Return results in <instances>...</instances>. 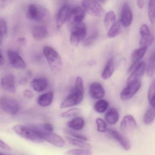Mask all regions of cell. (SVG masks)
I'll list each match as a JSON object with an SVG mask.
<instances>
[{
    "instance_id": "6da1fadb",
    "label": "cell",
    "mask_w": 155,
    "mask_h": 155,
    "mask_svg": "<svg viewBox=\"0 0 155 155\" xmlns=\"http://www.w3.org/2000/svg\"><path fill=\"white\" fill-rule=\"evenodd\" d=\"M84 92L83 79L81 77H78L74 88L72 89L70 94L62 102L61 108H68L78 104L84 98Z\"/></svg>"
},
{
    "instance_id": "7a4b0ae2",
    "label": "cell",
    "mask_w": 155,
    "mask_h": 155,
    "mask_svg": "<svg viewBox=\"0 0 155 155\" xmlns=\"http://www.w3.org/2000/svg\"><path fill=\"white\" fill-rule=\"evenodd\" d=\"M13 130L21 137L35 143H42L45 141L35 127L16 125L13 127Z\"/></svg>"
},
{
    "instance_id": "3957f363",
    "label": "cell",
    "mask_w": 155,
    "mask_h": 155,
    "mask_svg": "<svg viewBox=\"0 0 155 155\" xmlns=\"http://www.w3.org/2000/svg\"><path fill=\"white\" fill-rule=\"evenodd\" d=\"M27 15L31 20L41 22L49 20L50 13L48 9L42 5L31 4L28 6Z\"/></svg>"
},
{
    "instance_id": "277c9868",
    "label": "cell",
    "mask_w": 155,
    "mask_h": 155,
    "mask_svg": "<svg viewBox=\"0 0 155 155\" xmlns=\"http://www.w3.org/2000/svg\"><path fill=\"white\" fill-rule=\"evenodd\" d=\"M43 54L53 71L58 72L61 71L62 61L60 54L54 49L50 46H45Z\"/></svg>"
},
{
    "instance_id": "5b68a950",
    "label": "cell",
    "mask_w": 155,
    "mask_h": 155,
    "mask_svg": "<svg viewBox=\"0 0 155 155\" xmlns=\"http://www.w3.org/2000/svg\"><path fill=\"white\" fill-rule=\"evenodd\" d=\"M86 34V29L83 23L74 25L72 30L70 39L72 45L77 46L81 41L85 39Z\"/></svg>"
},
{
    "instance_id": "8992f818",
    "label": "cell",
    "mask_w": 155,
    "mask_h": 155,
    "mask_svg": "<svg viewBox=\"0 0 155 155\" xmlns=\"http://www.w3.org/2000/svg\"><path fill=\"white\" fill-rule=\"evenodd\" d=\"M0 108L6 114L15 115L19 112L20 105L14 99L2 97H0Z\"/></svg>"
},
{
    "instance_id": "52a82bcc",
    "label": "cell",
    "mask_w": 155,
    "mask_h": 155,
    "mask_svg": "<svg viewBox=\"0 0 155 155\" xmlns=\"http://www.w3.org/2000/svg\"><path fill=\"white\" fill-rule=\"evenodd\" d=\"M82 4L85 11L92 16L99 17L104 13L103 8L95 0H83Z\"/></svg>"
},
{
    "instance_id": "ba28073f",
    "label": "cell",
    "mask_w": 155,
    "mask_h": 155,
    "mask_svg": "<svg viewBox=\"0 0 155 155\" xmlns=\"http://www.w3.org/2000/svg\"><path fill=\"white\" fill-rule=\"evenodd\" d=\"M43 139L56 147L61 148L65 145V142L61 137L52 133L45 132L35 127Z\"/></svg>"
},
{
    "instance_id": "9c48e42d",
    "label": "cell",
    "mask_w": 155,
    "mask_h": 155,
    "mask_svg": "<svg viewBox=\"0 0 155 155\" xmlns=\"http://www.w3.org/2000/svg\"><path fill=\"white\" fill-rule=\"evenodd\" d=\"M140 80L127 84L126 87H125L121 92L120 97L123 100H127L131 99L136 94L141 87Z\"/></svg>"
},
{
    "instance_id": "30bf717a",
    "label": "cell",
    "mask_w": 155,
    "mask_h": 155,
    "mask_svg": "<svg viewBox=\"0 0 155 155\" xmlns=\"http://www.w3.org/2000/svg\"><path fill=\"white\" fill-rule=\"evenodd\" d=\"M107 132L109 135L117 141L125 150L129 151L131 149V143L126 137L112 128H108Z\"/></svg>"
},
{
    "instance_id": "8fae6325",
    "label": "cell",
    "mask_w": 155,
    "mask_h": 155,
    "mask_svg": "<svg viewBox=\"0 0 155 155\" xmlns=\"http://www.w3.org/2000/svg\"><path fill=\"white\" fill-rule=\"evenodd\" d=\"M7 55L10 64L14 68L19 70L25 69L26 64L19 54L15 51H9Z\"/></svg>"
},
{
    "instance_id": "7c38bea8",
    "label": "cell",
    "mask_w": 155,
    "mask_h": 155,
    "mask_svg": "<svg viewBox=\"0 0 155 155\" xmlns=\"http://www.w3.org/2000/svg\"><path fill=\"white\" fill-rule=\"evenodd\" d=\"M71 10V8L69 5H64L60 9L56 19V27L58 29L61 28L69 18Z\"/></svg>"
},
{
    "instance_id": "4fadbf2b",
    "label": "cell",
    "mask_w": 155,
    "mask_h": 155,
    "mask_svg": "<svg viewBox=\"0 0 155 155\" xmlns=\"http://www.w3.org/2000/svg\"><path fill=\"white\" fill-rule=\"evenodd\" d=\"M147 69L146 64L140 62L133 70V73L129 76L127 80V84L140 80L145 72Z\"/></svg>"
},
{
    "instance_id": "5bb4252c",
    "label": "cell",
    "mask_w": 155,
    "mask_h": 155,
    "mask_svg": "<svg viewBox=\"0 0 155 155\" xmlns=\"http://www.w3.org/2000/svg\"><path fill=\"white\" fill-rule=\"evenodd\" d=\"M85 15V11L84 8L78 6L71 10L69 19L74 25H76L83 23Z\"/></svg>"
},
{
    "instance_id": "9a60e30c",
    "label": "cell",
    "mask_w": 155,
    "mask_h": 155,
    "mask_svg": "<svg viewBox=\"0 0 155 155\" xmlns=\"http://www.w3.org/2000/svg\"><path fill=\"white\" fill-rule=\"evenodd\" d=\"M132 21L133 13L131 8L127 3H125L122 8L120 21L123 26L127 27L131 25Z\"/></svg>"
},
{
    "instance_id": "2e32d148",
    "label": "cell",
    "mask_w": 155,
    "mask_h": 155,
    "mask_svg": "<svg viewBox=\"0 0 155 155\" xmlns=\"http://www.w3.org/2000/svg\"><path fill=\"white\" fill-rule=\"evenodd\" d=\"M1 87L10 93H15L16 88L15 82V78L13 74H6L2 78L0 82Z\"/></svg>"
},
{
    "instance_id": "e0dca14e",
    "label": "cell",
    "mask_w": 155,
    "mask_h": 155,
    "mask_svg": "<svg viewBox=\"0 0 155 155\" xmlns=\"http://www.w3.org/2000/svg\"><path fill=\"white\" fill-rule=\"evenodd\" d=\"M137 126V124L134 117L127 115L124 117L121 122L120 128L123 133H126L135 129Z\"/></svg>"
},
{
    "instance_id": "ac0fdd59",
    "label": "cell",
    "mask_w": 155,
    "mask_h": 155,
    "mask_svg": "<svg viewBox=\"0 0 155 155\" xmlns=\"http://www.w3.org/2000/svg\"><path fill=\"white\" fill-rule=\"evenodd\" d=\"M89 94L93 99H100L104 96L105 92L104 87L100 83L94 82L90 85Z\"/></svg>"
},
{
    "instance_id": "d6986e66",
    "label": "cell",
    "mask_w": 155,
    "mask_h": 155,
    "mask_svg": "<svg viewBox=\"0 0 155 155\" xmlns=\"http://www.w3.org/2000/svg\"><path fill=\"white\" fill-rule=\"evenodd\" d=\"M147 50V48L140 47L139 49H136L133 51L131 57L133 63L128 70L129 72L132 71L139 63V61L143 58Z\"/></svg>"
},
{
    "instance_id": "ffe728a7",
    "label": "cell",
    "mask_w": 155,
    "mask_h": 155,
    "mask_svg": "<svg viewBox=\"0 0 155 155\" xmlns=\"http://www.w3.org/2000/svg\"><path fill=\"white\" fill-rule=\"evenodd\" d=\"M32 33L34 39L37 41H42L46 38L48 35L47 29L43 26H35Z\"/></svg>"
},
{
    "instance_id": "44dd1931",
    "label": "cell",
    "mask_w": 155,
    "mask_h": 155,
    "mask_svg": "<svg viewBox=\"0 0 155 155\" xmlns=\"http://www.w3.org/2000/svg\"><path fill=\"white\" fill-rule=\"evenodd\" d=\"M31 85L35 91L42 92L48 87V82L47 79L44 78H35L32 81Z\"/></svg>"
},
{
    "instance_id": "7402d4cb",
    "label": "cell",
    "mask_w": 155,
    "mask_h": 155,
    "mask_svg": "<svg viewBox=\"0 0 155 155\" xmlns=\"http://www.w3.org/2000/svg\"><path fill=\"white\" fill-rule=\"evenodd\" d=\"M85 125L84 119L80 117H76L67 123L69 128L74 131H79L84 128Z\"/></svg>"
},
{
    "instance_id": "603a6c76",
    "label": "cell",
    "mask_w": 155,
    "mask_h": 155,
    "mask_svg": "<svg viewBox=\"0 0 155 155\" xmlns=\"http://www.w3.org/2000/svg\"><path fill=\"white\" fill-rule=\"evenodd\" d=\"M119 119V113L115 108H111L109 109L105 115V119L109 124H115L118 122Z\"/></svg>"
},
{
    "instance_id": "cb8c5ba5",
    "label": "cell",
    "mask_w": 155,
    "mask_h": 155,
    "mask_svg": "<svg viewBox=\"0 0 155 155\" xmlns=\"http://www.w3.org/2000/svg\"><path fill=\"white\" fill-rule=\"evenodd\" d=\"M54 97V93L50 91L41 95L38 99V104L39 105L43 107L49 106L51 104Z\"/></svg>"
},
{
    "instance_id": "d4e9b609",
    "label": "cell",
    "mask_w": 155,
    "mask_h": 155,
    "mask_svg": "<svg viewBox=\"0 0 155 155\" xmlns=\"http://www.w3.org/2000/svg\"><path fill=\"white\" fill-rule=\"evenodd\" d=\"M114 61L113 58H111L107 63L102 74L103 79H107L113 75L114 71Z\"/></svg>"
},
{
    "instance_id": "484cf974",
    "label": "cell",
    "mask_w": 155,
    "mask_h": 155,
    "mask_svg": "<svg viewBox=\"0 0 155 155\" xmlns=\"http://www.w3.org/2000/svg\"><path fill=\"white\" fill-rule=\"evenodd\" d=\"M67 140L70 144L79 148L90 150L92 148L91 145L86 143L85 141L78 140L71 137H67Z\"/></svg>"
},
{
    "instance_id": "4316f807",
    "label": "cell",
    "mask_w": 155,
    "mask_h": 155,
    "mask_svg": "<svg viewBox=\"0 0 155 155\" xmlns=\"http://www.w3.org/2000/svg\"><path fill=\"white\" fill-rule=\"evenodd\" d=\"M155 119V107L151 106L146 112L143 118L144 124L150 125Z\"/></svg>"
},
{
    "instance_id": "83f0119b",
    "label": "cell",
    "mask_w": 155,
    "mask_h": 155,
    "mask_svg": "<svg viewBox=\"0 0 155 155\" xmlns=\"http://www.w3.org/2000/svg\"><path fill=\"white\" fill-rule=\"evenodd\" d=\"M122 25H123L120 21L116 22L108 30L107 36L109 38H113L116 37L120 33Z\"/></svg>"
},
{
    "instance_id": "f1b7e54d",
    "label": "cell",
    "mask_w": 155,
    "mask_h": 155,
    "mask_svg": "<svg viewBox=\"0 0 155 155\" xmlns=\"http://www.w3.org/2000/svg\"><path fill=\"white\" fill-rule=\"evenodd\" d=\"M154 39V36L151 33L141 35V39L139 42L140 47L148 48L153 43Z\"/></svg>"
},
{
    "instance_id": "f546056e",
    "label": "cell",
    "mask_w": 155,
    "mask_h": 155,
    "mask_svg": "<svg viewBox=\"0 0 155 155\" xmlns=\"http://www.w3.org/2000/svg\"><path fill=\"white\" fill-rule=\"evenodd\" d=\"M108 106L109 104L107 101L104 99H100L94 104V108L96 112L101 114L107 110Z\"/></svg>"
},
{
    "instance_id": "4dcf8cb0",
    "label": "cell",
    "mask_w": 155,
    "mask_h": 155,
    "mask_svg": "<svg viewBox=\"0 0 155 155\" xmlns=\"http://www.w3.org/2000/svg\"><path fill=\"white\" fill-rule=\"evenodd\" d=\"M116 15L113 11L108 12L104 17V24L106 28L109 29L116 22Z\"/></svg>"
},
{
    "instance_id": "1f68e13d",
    "label": "cell",
    "mask_w": 155,
    "mask_h": 155,
    "mask_svg": "<svg viewBox=\"0 0 155 155\" xmlns=\"http://www.w3.org/2000/svg\"><path fill=\"white\" fill-rule=\"evenodd\" d=\"M147 74L148 77H152L155 73V51L150 57L147 67Z\"/></svg>"
},
{
    "instance_id": "d6a6232c",
    "label": "cell",
    "mask_w": 155,
    "mask_h": 155,
    "mask_svg": "<svg viewBox=\"0 0 155 155\" xmlns=\"http://www.w3.org/2000/svg\"><path fill=\"white\" fill-rule=\"evenodd\" d=\"M93 152L89 149L76 148L68 150L64 153V155H92Z\"/></svg>"
},
{
    "instance_id": "836d02e7",
    "label": "cell",
    "mask_w": 155,
    "mask_h": 155,
    "mask_svg": "<svg viewBox=\"0 0 155 155\" xmlns=\"http://www.w3.org/2000/svg\"><path fill=\"white\" fill-rule=\"evenodd\" d=\"M148 99L151 106L155 107V78L148 90Z\"/></svg>"
},
{
    "instance_id": "e575fe53",
    "label": "cell",
    "mask_w": 155,
    "mask_h": 155,
    "mask_svg": "<svg viewBox=\"0 0 155 155\" xmlns=\"http://www.w3.org/2000/svg\"><path fill=\"white\" fill-rule=\"evenodd\" d=\"M148 16L151 22L154 23L155 22V0H149Z\"/></svg>"
},
{
    "instance_id": "d590c367",
    "label": "cell",
    "mask_w": 155,
    "mask_h": 155,
    "mask_svg": "<svg viewBox=\"0 0 155 155\" xmlns=\"http://www.w3.org/2000/svg\"><path fill=\"white\" fill-rule=\"evenodd\" d=\"M98 37V34L97 32L93 33L83 41V45L84 47H88L93 45L97 40Z\"/></svg>"
},
{
    "instance_id": "8d00e7d4",
    "label": "cell",
    "mask_w": 155,
    "mask_h": 155,
    "mask_svg": "<svg viewBox=\"0 0 155 155\" xmlns=\"http://www.w3.org/2000/svg\"><path fill=\"white\" fill-rule=\"evenodd\" d=\"M81 110L78 108H73L62 113L61 117L63 118L75 117L80 114Z\"/></svg>"
},
{
    "instance_id": "74e56055",
    "label": "cell",
    "mask_w": 155,
    "mask_h": 155,
    "mask_svg": "<svg viewBox=\"0 0 155 155\" xmlns=\"http://www.w3.org/2000/svg\"><path fill=\"white\" fill-rule=\"evenodd\" d=\"M7 33V23L4 19L0 18V45L2 43L3 37Z\"/></svg>"
},
{
    "instance_id": "f35d334b",
    "label": "cell",
    "mask_w": 155,
    "mask_h": 155,
    "mask_svg": "<svg viewBox=\"0 0 155 155\" xmlns=\"http://www.w3.org/2000/svg\"><path fill=\"white\" fill-rule=\"evenodd\" d=\"M97 131L100 133H105L107 131V125L106 122L101 118H97L96 120Z\"/></svg>"
},
{
    "instance_id": "ab89813d",
    "label": "cell",
    "mask_w": 155,
    "mask_h": 155,
    "mask_svg": "<svg viewBox=\"0 0 155 155\" xmlns=\"http://www.w3.org/2000/svg\"><path fill=\"white\" fill-rule=\"evenodd\" d=\"M66 132H67V134H69V135L71 136L72 137H74V138L78 139V140H82V141H85V142H86L87 140V137H86L81 134L76 133L74 131L68 130Z\"/></svg>"
},
{
    "instance_id": "60d3db41",
    "label": "cell",
    "mask_w": 155,
    "mask_h": 155,
    "mask_svg": "<svg viewBox=\"0 0 155 155\" xmlns=\"http://www.w3.org/2000/svg\"><path fill=\"white\" fill-rule=\"evenodd\" d=\"M42 129L41 130L45 132L52 133L54 130V127L51 124L49 123H45L42 125Z\"/></svg>"
},
{
    "instance_id": "b9f144b4",
    "label": "cell",
    "mask_w": 155,
    "mask_h": 155,
    "mask_svg": "<svg viewBox=\"0 0 155 155\" xmlns=\"http://www.w3.org/2000/svg\"><path fill=\"white\" fill-rule=\"evenodd\" d=\"M151 33L149 27L147 25L143 24L141 26L140 29V35H144L149 34Z\"/></svg>"
},
{
    "instance_id": "7bdbcfd3",
    "label": "cell",
    "mask_w": 155,
    "mask_h": 155,
    "mask_svg": "<svg viewBox=\"0 0 155 155\" xmlns=\"http://www.w3.org/2000/svg\"><path fill=\"white\" fill-rule=\"evenodd\" d=\"M23 95L25 98L31 99L34 96L33 93L30 90H25L23 92Z\"/></svg>"
},
{
    "instance_id": "ee69618b",
    "label": "cell",
    "mask_w": 155,
    "mask_h": 155,
    "mask_svg": "<svg viewBox=\"0 0 155 155\" xmlns=\"http://www.w3.org/2000/svg\"><path fill=\"white\" fill-rule=\"evenodd\" d=\"M0 147L5 150L9 151V150H11V147L1 139H0Z\"/></svg>"
},
{
    "instance_id": "f6af8a7d",
    "label": "cell",
    "mask_w": 155,
    "mask_h": 155,
    "mask_svg": "<svg viewBox=\"0 0 155 155\" xmlns=\"http://www.w3.org/2000/svg\"><path fill=\"white\" fill-rule=\"evenodd\" d=\"M137 4L140 9H142L144 5V0H137Z\"/></svg>"
},
{
    "instance_id": "bcb514c9",
    "label": "cell",
    "mask_w": 155,
    "mask_h": 155,
    "mask_svg": "<svg viewBox=\"0 0 155 155\" xmlns=\"http://www.w3.org/2000/svg\"><path fill=\"white\" fill-rule=\"evenodd\" d=\"M17 42L21 45H24L25 44V39L24 37H20L17 40Z\"/></svg>"
},
{
    "instance_id": "7dc6e473",
    "label": "cell",
    "mask_w": 155,
    "mask_h": 155,
    "mask_svg": "<svg viewBox=\"0 0 155 155\" xmlns=\"http://www.w3.org/2000/svg\"><path fill=\"white\" fill-rule=\"evenodd\" d=\"M4 58L0 52V65H2L4 63Z\"/></svg>"
},
{
    "instance_id": "c3c4849f",
    "label": "cell",
    "mask_w": 155,
    "mask_h": 155,
    "mask_svg": "<svg viewBox=\"0 0 155 155\" xmlns=\"http://www.w3.org/2000/svg\"><path fill=\"white\" fill-rule=\"evenodd\" d=\"M27 82V79L26 78H23L21 81V84H25Z\"/></svg>"
},
{
    "instance_id": "681fc988",
    "label": "cell",
    "mask_w": 155,
    "mask_h": 155,
    "mask_svg": "<svg viewBox=\"0 0 155 155\" xmlns=\"http://www.w3.org/2000/svg\"><path fill=\"white\" fill-rule=\"evenodd\" d=\"M98 1H99V2H101L104 3L107 0H98Z\"/></svg>"
},
{
    "instance_id": "f907efd6",
    "label": "cell",
    "mask_w": 155,
    "mask_h": 155,
    "mask_svg": "<svg viewBox=\"0 0 155 155\" xmlns=\"http://www.w3.org/2000/svg\"><path fill=\"white\" fill-rule=\"evenodd\" d=\"M0 155H5L3 154L2 153H0Z\"/></svg>"
}]
</instances>
